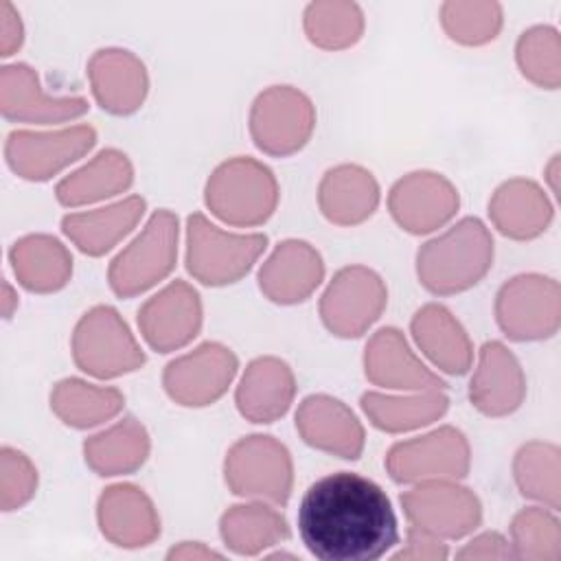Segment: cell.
Returning a JSON list of instances; mask_svg holds the SVG:
<instances>
[{
	"label": "cell",
	"mask_w": 561,
	"mask_h": 561,
	"mask_svg": "<svg viewBox=\"0 0 561 561\" xmlns=\"http://www.w3.org/2000/svg\"><path fill=\"white\" fill-rule=\"evenodd\" d=\"M298 533L320 561H375L399 541L386 491L353 471L324 476L305 491Z\"/></svg>",
	"instance_id": "cell-1"
},
{
	"label": "cell",
	"mask_w": 561,
	"mask_h": 561,
	"mask_svg": "<svg viewBox=\"0 0 561 561\" xmlns=\"http://www.w3.org/2000/svg\"><path fill=\"white\" fill-rule=\"evenodd\" d=\"M493 265V237L476 217H465L440 237L421 245L416 254L419 283L436 294L451 296L480 283Z\"/></svg>",
	"instance_id": "cell-2"
},
{
	"label": "cell",
	"mask_w": 561,
	"mask_h": 561,
	"mask_svg": "<svg viewBox=\"0 0 561 561\" xmlns=\"http://www.w3.org/2000/svg\"><path fill=\"white\" fill-rule=\"evenodd\" d=\"M204 202L215 217L237 228L265 224L278 204L274 173L254 158H230L208 178Z\"/></svg>",
	"instance_id": "cell-3"
},
{
	"label": "cell",
	"mask_w": 561,
	"mask_h": 561,
	"mask_svg": "<svg viewBox=\"0 0 561 561\" xmlns=\"http://www.w3.org/2000/svg\"><path fill=\"white\" fill-rule=\"evenodd\" d=\"M265 245V234L224 232L202 213H193L186 221V270L193 278L210 287L243 278L263 254Z\"/></svg>",
	"instance_id": "cell-4"
},
{
	"label": "cell",
	"mask_w": 561,
	"mask_h": 561,
	"mask_svg": "<svg viewBox=\"0 0 561 561\" xmlns=\"http://www.w3.org/2000/svg\"><path fill=\"white\" fill-rule=\"evenodd\" d=\"M224 478L234 495L285 504L294 484L291 456L274 436L252 434L228 449Z\"/></svg>",
	"instance_id": "cell-5"
},
{
	"label": "cell",
	"mask_w": 561,
	"mask_h": 561,
	"mask_svg": "<svg viewBox=\"0 0 561 561\" xmlns=\"http://www.w3.org/2000/svg\"><path fill=\"white\" fill-rule=\"evenodd\" d=\"M178 259V217L156 210L142 232L110 263L107 280L116 296L131 298L160 283Z\"/></svg>",
	"instance_id": "cell-6"
},
{
	"label": "cell",
	"mask_w": 561,
	"mask_h": 561,
	"mask_svg": "<svg viewBox=\"0 0 561 561\" xmlns=\"http://www.w3.org/2000/svg\"><path fill=\"white\" fill-rule=\"evenodd\" d=\"M75 364L99 379L134 373L145 364L136 337L114 307H92L77 322L72 333Z\"/></svg>",
	"instance_id": "cell-7"
},
{
	"label": "cell",
	"mask_w": 561,
	"mask_h": 561,
	"mask_svg": "<svg viewBox=\"0 0 561 561\" xmlns=\"http://www.w3.org/2000/svg\"><path fill=\"white\" fill-rule=\"evenodd\" d=\"M316 127L311 99L291 85L263 90L250 110V136L270 156H291L300 151Z\"/></svg>",
	"instance_id": "cell-8"
},
{
	"label": "cell",
	"mask_w": 561,
	"mask_h": 561,
	"mask_svg": "<svg viewBox=\"0 0 561 561\" xmlns=\"http://www.w3.org/2000/svg\"><path fill=\"white\" fill-rule=\"evenodd\" d=\"M495 318L504 335L517 342L543 340L559 331L561 287L541 274H522L502 285Z\"/></svg>",
	"instance_id": "cell-9"
},
{
	"label": "cell",
	"mask_w": 561,
	"mask_h": 561,
	"mask_svg": "<svg viewBox=\"0 0 561 561\" xmlns=\"http://www.w3.org/2000/svg\"><path fill=\"white\" fill-rule=\"evenodd\" d=\"M388 302L386 283L364 265L342 267L320 298V318L337 337L364 335L383 313Z\"/></svg>",
	"instance_id": "cell-10"
},
{
	"label": "cell",
	"mask_w": 561,
	"mask_h": 561,
	"mask_svg": "<svg viewBox=\"0 0 561 561\" xmlns=\"http://www.w3.org/2000/svg\"><path fill=\"white\" fill-rule=\"evenodd\" d=\"M471 465V449L465 434L451 425H443L430 434L401 440L390 447L386 469L394 482L458 480Z\"/></svg>",
	"instance_id": "cell-11"
},
{
	"label": "cell",
	"mask_w": 561,
	"mask_h": 561,
	"mask_svg": "<svg viewBox=\"0 0 561 561\" xmlns=\"http://www.w3.org/2000/svg\"><path fill=\"white\" fill-rule=\"evenodd\" d=\"M408 522L434 537L460 539L476 530L482 506L476 493L451 480H425L401 495Z\"/></svg>",
	"instance_id": "cell-12"
},
{
	"label": "cell",
	"mask_w": 561,
	"mask_h": 561,
	"mask_svg": "<svg viewBox=\"0 0 561 561\" xmlns=\"http://www.w3.org/2000/svg\"><path fill=\"white\" fill-rule=\"evenodd\" d=\"M96 142L90 125H75L57 131H11L4 158L13 173L31 182H44L85 156Z\"/></svg>",
	"instance_id": "cell-13"
},
{
	"label": "cell",
	"mask_w": 561,
	"mask_h": 561,
	"mask_svg": "<svg viewBox=\"0 0 561 561\" xmlns=\"http://www.w3.org/2000/svg\"><path fill=\"white\" fill-rule=\"evenodd\" d=\"M237 368V355L228 346L204 342L195 351L167 364L162 386L175 403L202 408L215 403L228 390Z\"/></svg>",
	"instance_id": "cell-14"
},
{
	"label": "cell",
	"mask_w": 561,
	"mask_h": 561,
	"mask_svg": "<svg viewBox=\"0 0 561 561\" xmlns=\"http://www.w3.org/2000/svg\"><path fill=\"white\" fill-rule=\"evenodd\" d=\"M456 186L440 173L414 171L403 175L388 193L392 219L412 234H427L445 226L458 210Z\"/></svg>",
	"instance_id": "cell-15"
},
{
	"label": "cell",
	"mask_w": 561,
	"mask_h": 561,
	"mask_svg": "<svg viewBox=\"0 0 561 561\" xmlns=\"http://www.w3.org/2000/svg\"><path fill=\"white\" fill-rule=\"evenodd\" d=\"M138 327L153 351L171 353L182 348L202 327L199 294L184 280L169 283L138 309Z\"/></svg>",
	"instance_id": "cell-16"
},
{
	"label": "cell",
	"mask_w": 561,
	"mask_h": 561,
	"mask_svg": "<svg viewBox=\"0 0 561 561\" xmlns=\"http://www.w3.org/2000/svg\"><path fill=\"white\" fill-rule=\"evenodd\" d=\"M83 96H53L39 85L37 72L26 64L4 66L0 72V110L13 123H64L88 112Z\"/></svg>",
	"instance_id": "cell-17"
},
{
	"label": "cell",
	"mask_w": 561,
	"mask_h": 561,
	"mask_svg": "<svg viewBox=\"0 0 561 561\" xmlns=\"http://www.w3.org/2000/svg\"><path fill=\"white\" fill-rule=\"evenodd\" d=\"M364 373L370 383L381 388L414 392L445 388V381L414 355L403 333L394 327L373 333L364 348Z\"/></svg>",
	"instance_id": "cell-18"
},
{
	"label": "cell",
	"mask_w": 561,
	"mask_h": 561,
	"mask_svg": "<svg viewBox=\"0 0 561 561\" xmlns=\"http://www.w3.org/2000/svg\"><path fill=\"white\" fill-rule=\"evenodd\" d=\"M296 430L320 451L355 460L364 449V427L353 410L329 394H311L296 410Z\"/></svg>",
	"instance_id": "cell-19"
},
{
	"label": "cell",
	"mask_w": 561,
	"mask_h": 561,
	"mask_svg": "<svg viewBox=\"0 0 561 561\" xmlns=\"http://www.w3.org/2000/svg\"><path fill=\"white\" fill-rule=\"evenodd\" d=\"M103 537L121 548H142L158 539L160 517L149 495L134 484L107 486L96 504Z\"/></svg>",
	"instance_id": "cell-20"
},
{
	"label": "cell",
	"mask_w": 561,
	"mask_h": 561,
	"mask_svg": "<svg viewBox=\"0 0 561 561\" xmlns=\"http://www.w3.org/2000/svg\"><path fill=\"white\" fill-rule=\"evenodd\" d=\"M88 79L96 103L116 116L136 112L149 90L145 64L123 48L96 50L88 61Z\"/></svg>",
	"instance_id": "cell-21"
},
{
	"label": "cell",
	"mask_w": 561,
	"mask_h": 561,
	"mask_svg": "<svg viewBox=\"0 0 561 561\" xmlns=\"http://www.w3.org/2000/svg\"><path fill=\"white\" fill-rule=\"evenodd\" d=\"M324 263L307 241L287 239L274 248L259 270L261 291L278 305H296L322 283Z\"/></svg>",
	"instance_id": "cell-22"
},
{
	"label": "cell",
	"mask_w": 561,
	"mask_h": 561,
	"mask_svg": "<svg viewBox=\"0 0 561 561\" xmlns=\"http://www.w3.org/2000/svg\"><path fill=\"white\" fill-rule=\"evenodd\" d=\"M526 397V377L517 357L502 342H486L469 383V399L486 416L515 412Z\"/></svg>",
	"instance_id": "cell-23"
},
{
	"label": "cell",
	"mask_w": 561,
	"mask_h": 561,
	"mask_svg": "<svg viewBox=\"0 0 561 561\" xmlns=\"http://www.w3.org/2000/svg\"><path fill=\"white\" fill-rule=\"evenodd\" d=\"M296 394L291 368L278 357H256L248 364L237 386V408L252 423H272L280 419Z\"/></svg>",
	"instance_id": "cell-24"
},
{
	"label": "cell",
	"mask_w": 561,
	"mask_h": 561,
	"mask_svg": "<svg viewBox=\"0 0 561 561\" xmlns=\"http://www.w3.org/2000/svg\"><path fill=\"white\" fill-rule=\"evenodd\" d=\"M410 329L423 355L443 373L465 375L471 368V340L447 307L436 302L423 305L414 313Z\"/></svg>",
	"instance_id": "cell-25"
},
{
	"label": "cell",
	"mask_w": 561,
	"mask_h": 561,
	"mask_svg": "<svg viewBox=\"0 0 561 561\" xmlns=\"http://www.w3.org/2000/svg\"><path fill=\"white\" fill-rule=\"evenodd\" d=\"M377 204L379 184L364 167L337 164L320 180L318 206L335 226H357L366 221Z\"/></svg>",
	"instance_id": "cell-26"
},
{
	"label": "cell",
	"mask_w": 561,
	"mask_h": 561,
	"mask_svg": "<svg viewBox=\"0 0 561 561\" xmlns=\"http://www.w3.org/2000/svg\"><path fill=\"white\" fill-rule=\"evenodd\" d=\"M489 217L504 237L526 241L539 237L548 228L552 206L539 184L513 178L495 188L489 202Z\"/></svg>",
	"instance_id": "cell-27"
},
{
	"label": "cell",
	"mask_w": 561,
	"mask_h": 561,
	"mask_svg": "<svg viewBox=\"0 0 561 561\" xmlns=\"http://www.w3.org/2000/svg\"><path fill=\"white\" fill-rule=\"evenodd\" d=\"M145 199L140 195H131L105 208L66 215L61 219V230L81 252L101 256L134 230L145 215Z\"/></svg>",
	"instance_id": "cell-28"
},
{
	"label": "cell",
	"mask_w": 561,
	"mask_h": 561,
	"mask_svg": "<svg viewBox=\"0 0 561 561\" xmlns=\"http://www.w3.org/2000/svg\"><path fill=\"white\" fill-rule=\"evenodd\" d=\"M18 283L35 294L61 289L72 274V256L66 245L50 234H28L13 243L9 252Z\"/></svg>",
	"instance_id": "cell-29"
},
{
	"label": "cell",
	"mask_w": 561,
	"mask_h": 561,
	"mask_svg": "<svg viewBox=\"0 0 561 561\" xmlns=\"http://www.w3.org/2000/svg\"><path fill=\"white\" fill-rule=\"evenodd\" d=\"M134 169L129 158L118 149H103L88 164L66 175L55 195L64 206H83L105 197H114L129 188Z\"/></svg>",
	"instance_id": "cell-30"
},
{
	"label": "cell",
	"mask_w": 561,
	"mask_h": 561,
	"mask_svg": "<svg viewBox=\"0 0 561 561\" xmlns=\"http://www.w3.org/2000/svg\"><path fill=\"white\" fill-rule=\"evenodd\" d=\"M83 456L99 476L134 473L149 456V434L131 416L114 423L83 443Z\"/></svg>",
	"instance_id": "cell-31"
},
{
	"label": "cell",
	"mask_w": 561,
	"mask_h": 561,
	"mask_svg": "<svg viewBox=\"0 0 561 561\" xmlns=\"http://www.w3.org/2000/svg\"><path fill=\"white\" fill-rule=\"evenodd\" d=\"M219 535L224 543L237 554H259L289 537L285 517L261 502L234 504L219 519Z\"/></svg>",
	"instance_id": "cell-32"
},
{
	"label": "cell",
	"mask_w": 561,
	"mask_h": 561,
	"mask_svg": "<svg viewBox=\"0 0 561 561\" xmlns=\"http://www.w3.org/2000/svg\"><path fill=\"white\" fill-rule=\"evenodd\" d=\"M449 399L443 390H421L410 397L379 392L362 394V410L368 421L388 434L416 430L438 421L447 412Z\"/></svg>",
	"instance_id": "cell-33"
},
{
	"label": "cell",
	"mask_w": 561,
	"mask_h": 561,
	"mask_svg": "<svg viewBox=\"0 0 561 561\" xmlns=\"http://www.w3.org/2000/svg\"><path fill=\"white\" fill-rule=\"evenodd\" d=\"M125 397L118 388H103L83 379H64L50 392V410L70 427L88 430L114 419Z\"/></svg>",
	"instance_id": "cell-34"
},
{
	"label": "cell",
	"mask_w": 561,
	"mask_h": 561,
	"mask_svg": "<svg viewBox=\"0 0 561 561\" xmlns=\"http://www.w3.org/2000/svg\"><path fill=\"white\" fill-rule=\"evenodd\" d=\"M513 476L524 497L543 502L552 511L561 506V454L557 445L533 440L519 447Z\"/></svg>",
	"instance_id": "cell-35"
},
{
	"label": "cell",
	"mask_w": 561,
	"mask_h": 561,
	"mask_svg": "<svg viewBox=\"0 0 561 561\" xmlns=\"http://www.w3.org/2000/svg\"><path fill=\"white\" fill-rule=\"evenodd\" d=\"M305 33L318 48L342 50L362 37L364 13L355 2H311L305 11Z\"/></svg>",
	"instance_id": "cell-36"
},
{
	"label": "cell",
	"mask_w": 561,
	"mask_h": 561,
	"mask_svg": "<svg viewBox=\"0 0 561 561\" xmlns=\"http://www.w3.org/2000/svg\"><path fill=\"white\" fill-rule=\"evenodd\" d=\"M511 543L517 559L559 561L561 559V524L543 506H528L511 522Z\"/></svg>",
	"instance_id": "cell-37"
},
{
	"label": "cell",
	"mask_w": 561,
	"mask_h": 561,
	"mask_svg": "<svg viewBox=\"0 0 561 561\" xmlns=\"http://www.w3.org/2000/svg\"><path fill=\"white\" fill-rule=\"evenodd\" d=\"M522 75L539 88L557 90L561 83V39L552 26H533L522 33L515 48Z\"/></svg>",
	"instance_id": "cell-38"
},
{
	"label": "cell",
	"mask_w": 561,
	"mask_h": 561,
	"mask_svg": "<svg viewBox=\"0 0 561 561\" xmlns=\"http://www.w3.org/2000/svg\"><path fill=\"white\" fill-rule=\"evenodd\" d=\"M445 33L465 46H480L497 37L502 28V7L497 2H445L440 7Z\"/></svg>",
	"instance_id": "cell-39"
},
{
	"label": "cell",
	"mask_w": 561,
	"mask_h": 561,
	"mask_svg": "<svg viewBox=\"0 0 561 561\" xmlns=\"http://www.w3.org/2000/svg\"><path fill=\"white\" fill-rule=\"evenodd\" d=\"M37 489V469L18 449L2 447L0 451V506L15 511L24 506Z\"/></svg>",
	"instance_id": "cell-40"
},
{
	"label": "cell",
	"mask_w": 561,
	"mask_h": 561,
	"mask_svg": "<svg viewBox=\"0 0 561 561\" xmlns=\"http://www.w3.org/2000/svg\"><path fill=\"white\" fill-rule=\"evenodd\" d=\"M447 557V548L445 543L438 541V537L416 528L410 524L408 528V541L405 548H401L392 559L397 561H405V559H414V561H436V559H445Z\"/></svg>",
	"instance_id": "cell-41"
},
{
	"label": "cell",
	"mask_w": 561,
	"mask_h": 561,
	"mask_svg": "<svg viewBox=\"0 0 561 561\" xmlns=\"http://www.w3.org/2000/svg\"><path fill=\"white\" fill-rule=\"evenodd\" d=\"M458 559H515L513 546L500 533H482L456 554Z\"/></svg>",
	"instance_id": "cell-42"
},
{
	"label": "cell",
	"mask_w": 561,
	"mask_h": 561,
	"mask_svg": "<svg viewBox=\"0 0 561 561\" xmlns=\"http://www.w3.org/2000/svg\"><path fill=\"white\" fill-rule=\"evenodd\" d=\"M22 22L18 11L7 2L0 0V48H2V57L13 55L20 46H22Z\"/></svg>",
	"instance_id": "cell-43"
},
{
	"label": "cell",
	"mask_w": 561,
	"mask_h": 561,
	"mask_svg": "<svg viewBox=\"0 0 561 561\" xmlns=\"http://www.w3.org/2000/svg\"><path fill=\"white\" fill-rule=\"evenodd\" d=\"M167 557L169 559H221L219 552H215V550H210V548H206L204 543H197V541H193V543L184 541L178 548H171Z\"/></svg>",
	"instance_id": "cell-44"
},
{
	"label": "cell",
	"mask_w": 561,
	"mask_h": 561,
	"mask_svg": "<svg viewBox=\"0 0 561 561\" xmlns=\"http://www.w3.org/2000/svg\"><path fill=\"white\" fill-rule=\"evenodd\" d=\"M2 289H4V300H2V311H4V318H11V313H13V309L18 307V298H15V294H13V289H11V285L4 280L2 283Z\"/></svg>",
	"instance_id": "cell-45"
},
{
	"label": "cell",
	"mask_w": 561,
	"mask_h": 561,
	"mask_svg": "<svg viewBox=\"0 0 561 561\" xmlns=\"http://www.w3.org/2000/svg\"><path fill=\"white\" fill-rule=\"evenodd\" d=\"M557 167H559V156H554L552 162H550V167H548V180H550L552 191H557Z\"/></svg>",
	"instance_id": "cell-46"
}]
</instances>
